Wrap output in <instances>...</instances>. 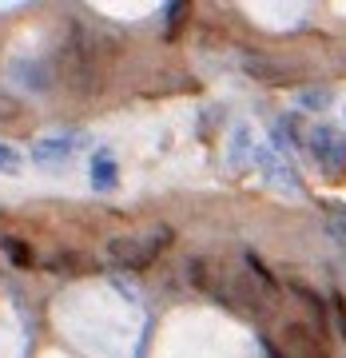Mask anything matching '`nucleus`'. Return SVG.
<instances>
[{"mask_svg":"<svg viewBox=\"0 0 346 358\" xmlns=\"http://www.w3.org/2000/svg\"><path fill=\"white\" fill-rule=\"evenodd\" d=\"M164 13H167V40H171L175 36V28L183 24V16H187V4H167Z\"/></svg>","mask_w":346,"mask_h":358,"instance_id":"ddd939ff","label":"nucleus"},{"mask_svg":"<svg viewBox=\"0 0 346 358\" xmlns=\"http://www.w3.org/2000/svg\"><path fill=\"white\" fill-rule=\"evenodd\" d=\"M307 152L319 159L331 179L346 176V131H338L334 124H319L315 131H307Z\"/></svg>","mask_w":346,"mask_h":358,"instance_id":"f257e3e1","label":"nucleus"},{"mask_svg":"<svg viewBox=\"0 0 346 358\" xmlns=\"http://www.w3.org/2000/svg\"><path fill=\"white\" fill-rule=\"evenodd\" d=\"M255 164H259V171L267 176V183H275L279 192H287V195H303V183H298L295 167L287 164L282 155H275V152H259V155H255Z\"/></svg>","mask_w":346,"mask_h":358,"instance_id":"20e7f679","label":"nucleus"},{"mask_svg":"<svg viewBox=\"0 0 346 358\" xmlns=\"http://www.w3.org/2000/svg\"><path fill=\"white\" fill-rule=\"evenodd\" d=\"M0 247L8 251V259H13L16 267H28V263H32V251H28L24 243H16V239H4V235H0Z\"/></svg>","mask_w":346,"mask_h":358,"instance_id":"9d476101","label":"nucleus"},{"mask_svg":"<svg viewBox=\"0 0 346 358\" xmlns=\"http://www.w3.org/2000/svg\"><path fill=\"white\" fill-rule=\"evenodd\" d=\"M88 171H92V187H96V192H115V183H120V164L112 159V152H96Z\"/></svg>","mask_w":346,"mask_h":358,"instance_id":"39448f33","label":"nucleus"},{"mask_svg":"<svg viewBox=\"0 0 346 358\" xmlns=\"http://www.w3.org/2000/svg\"><path fill=\"white\" fill-rule=\"evenodd\" d=\"M80 148V136L76 131H56V136H44V140H36V148H32V159H36L40 167H64L68 155Z\"/></svg>","mask_w":346,"mask_h":358,"instance_id":"7ed1b4c3","label":"nucleus"},{"mask_svg":"<svg viewBox=\"0 0 346 358\" xmlns=\"http://www.w3.org/2000/svg\"><path fill=\"white\" fill-rule=\"evenodd\" d=\"M298 103H303L307 112H326L334 103V96H331V88H303L298 92Z\"/></svg>","mask_w":346,"mask_h":358,"instance_id":"6e6552de","label":"nucleus"},{"mask_svg":"<svg viewBox=\"0 0 346 358\" xmlns=\"http://www.w3.org/2000/svg\"><path fill=\"white\" fill-rule=\"evenodd\" d=\"M16 80H24L32 92H44L52 84L48 72H44V64H36V60H24V64H16Z\"/></svg>","mask_w":346,"mask_h":358,"instance_id":"0eeeda50","label":"nucleus"},{"mask_svg":"<svg viewBox=\"0 0 346 358\" xmlns=\"http://www.w3.org/2000/svg\"><path fill=\"white\" fill-rule=\"evenodd\" d=\"M291 291L303 299V307L315 315V334H326V310H322V303H319V294L310 291V287H303V282H291Z\"/></svg>","mask_w":346,"mask_h":358,"instance_id":"423d86ee","label":"nucleus"},{"mask_svg":"<svg viewBox=\"0 0 346 358\" xmlns=\"http://www.w3.org/2000/svg\"><path fill=\"white\" fill-rule=\"evenodd\" d=\"M243 259H247V267H251V275H255V279L263 282V287H267V291H275V275H271V271L263 267V259H259L255 251H247Z\"/></svg>","mask_w":346,"mask_h":358,"instance_id":"9b49d317","label":"nucleus"},{"mask_svg":"<svg viewBox=\"0 0 346 358\" xmlns=\"http://www.w3.org/2000/svg\"><path fill=\"white\" fill-rule=\"evenodd\" d=\"M159 247H167V231L155 235V243H147V239H112L108 243V259L115 267H147L159 255Z\"/></svg>","mask_w":346,"mask_h":358,"instance_id":"f03ea898","label":"nucleus"},{"mask_svg":"<svg viewBox=\"0 0 346 358\" xmlns=\"http://www.w3.org/2000/svg\"><path fill=\"white\" fill-rule=\"evenodd\" d=\"M263 350H267V358H287V355H282V350H279V346L271 343V338H263Z\"/></svg>","mask_w":346,"mask_h":358,"instance_id":"4468645a","label":"nucleus"},{"mask_svg":"<svg viewBox=\"0 0 346 358\" xmlns=\"http://www.w3.org/2000/svg\"><path fill=\"white\" fill-rule=\"evenodd\" d=\"M331 310H334V322H338V331H343V343H346V294L334 291L331 294Z\"/></svg>","mask_w":346,"mask_h":358,"instance_id":"f8f14e48","label":"nucleus"},{"mask_svg":"<svg viewBox=\"0 0 346 358\" xmlns=\"http://www.w3.org/2000/svg\"><path fill=\"white\" fill-rule=\"evenodd\" d=\"M20 167H24V155L0 140V171H4V176H20Z\"/></svg>","mask_w":346,"mask_h":358,"instance_id":"1a4fd4ad","label":"nucleus"}]
</instances>
